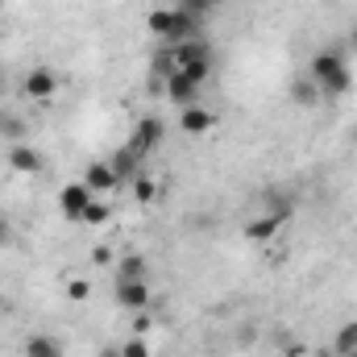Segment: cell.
<instances>
[{
	"mask_svg": "<svg viewBox=\"0 0 357 357\" xmlns=\"http://www.w3.org/2000/svg\"><path fill=\"white\" fill-rule=\"evenodd\" d=\"M307 79L324 96H345V91L354 88V71H349L345 54H337V50H320L312 59V67H307Z\"/></svg>",
	"mask_w": 357,
	"mask_h": 357,
	"instance_id": "1",
	"label": "cell"
},
{
	"mask_svg": "<svg viewBox=\"0 0 357 357\" xmlns=\"http://www.w3.org/2000/svg\"><path fill=\"white\" fill-rule=\"evenodd\" d=\"M291 220V199H274L262 216H254V220H245V241H254V245H266L278 237V229Z\"/></svg>",
	"mask_w": 357,
	"mask_h": 357,
	"instance_id": "2",
	"label": "cell"
},
{
	"mask_svg": "<svg viewBox=\"0 0 357 357\" xmlns=\"http://www.w3.org/2000/svg\"><path fill=\"white\" fill-rule=\"evenodd\" d=\"M91 199H96L91 187L84 183V178H75V183H67V187L59 191V212H63L67 220H84V212H88Z\"/></svg>",
	"mask_w": 357,
	"mask_h": 357,
	"instance_id": "3",
	"label": "cell"
},
{
	"mask_svg": "<svg viewBox=\"0 0 357 357\" xmlns=\"http://www.w3.org/2000/svg\"><path fill=\"white\" fill-rule=\"evenodd\" d=\"M162 133H167V125H162L158 116H142V121H137V129H133V137H129V150H133L137 158H146L150 150H158V146H162Z\"/></svg>",
	"mask_w": 357,
	"mask_h": 357,
	"instance_id": "4",
	"label": "cell"
},
{
	"mask_svg": "<svg viewBox=\"0 0 357 357\" xmlns=\"http://www.w3.org/2000/svg\"><path fill=\"white\" fill-rule=\"evenodd\" d=\"M178 129L187 137H208L216 129V112L204 108V104H187V108H178Z\"/></svg>",
	"mask_w": 357,
	"mask_h": 357,
	"instance_id": "5",
	"label": "cell"
},
{
	"mask_svg": "<svg viewBox=\"0 0 357 357\" xmlns=\"http://www.w3.org/2000/svg\"><path fill=\"white\" fill-rule=\"evenodd\" d=\"M8 171H13V175H42V171H46V158H42L33 146L13 142V146H8Z\"/></svg>",
	"mask_w": 357,
	"mask_h": 357,
	"instance_id": "6",
	"label": "cell"
},
{
	"mask_svg": "<svg viewBox=\"0 0 357 357\" xmlns=\"http://www.w3.org/2000/svg\"><path fill=\"white\" fill-rule=\"evenodd\" d=\"M150 282H116V303L125 307V312H150Z\"/></svg>",
	"mask_w": 357,
	"mask_h": 357,
	"instance_id": "7",
	"label": "cell"
},
{
	"mask_svg": "<svg viewBox=\"0 0 357 357\" xmlns=\"http://www.w3.org/2000/svg\"><path fill=\"white\" fill-rule=\"evenodd\" d=\"M59 91V75L50 71V67H33L29 75H25V96L29 100H50Z\"/></svg>",
	"mask_w": 357,
	"mask_h": 357,
	"instance_id": "8",
	"label": "cell"
},
{
	"mask_svg": "<svg viewBox=\"0 0 357 357\" xmlns=\"http://www.w3.org/2000/svg\"><path fill=\"white\" fill-rule=\"evenodd\" d=\"M112 278L116 282H150V262L142 254H125L116 266H112Z\"/></svg>",
	"mask_w": 357,
	"mask_h": 357,
	"instance_id": "9",
	"label": "cell"
},
{
	"mask_svg": "<svg viewBox=\"0 0 357 357\" xmlns=\"http://www.w3.org/2000/svg\"><path fill=\"white\" fill-rule=\"evenodd\" d=\"M84 183L91 187V195H108V191H116V187H121V178L112 175V167H108V162H91L88 171H84Z\"/></svg>",
	"mask_w": 357,
	"mask_h": 357,
	"instance_id": "10",
	"label": "cell"
},
{
	"mask_svg": "<svg viewBox=\"0 0 357 357\" xmlns=\"http://www.w3.org/2000/svg\"><path fill=\"white\" fill-rule=\"evenodd\" d=\"M195 84L191 79H183L178 71H167V100L171 104H178V108H187V104H195Z\"/></svg>",
	"mask_w": 357,
	"mask_h": 357,
	"instance_id": "11",
	"label": "cell"
},
{
	"mask_svg": "<svg viewBox=\"0 0 357 357\" xmlns=\"http://www.w3.org/2000/svg\"><path fill=\"white\" fill-rule=\"evenodd\" d=\"M25 357H63V345L46 333H29L25 337Z\"/></svg>",
	"mask_w": 357,
	"mask_h": 357,
	"instance_id": "12",
	"label": "cell"
},
{
	"mask_svg": "<svg viewBox=\"0 0 357 357\" xmlns=\"http://www.w3.org/2000/svg\"><path fill=\"white\" fill-rule=\"evenodd\" d=\"M137 162H142V158H137V154H133L129 146H125V150H116V154L108 158V167H112V175L121 178V183H125V178H137V175H142V171H137Z\"/></svg>",
	"mask_w": 357,
	"mask_h": 357,
	"instance_id": "13",
	"label": "cell"
},
{
	"mask_svg": "<svg viewBox=\"0 0 357 357\" xmlns=\"http://www.w3.org/2000/svg\"><path fill=\"white\" fill-rule=\"evenodd\" d=\"M320 96H324V91L316 88V84H312L307 75H299V79L291 84V100H295V104H303V108H312V104H316Z\"/></svg>",
	"mask_w": 357,
	"mask_h": 357,
	"instance_id": "14",
	"label": "cell"
},
{
	"mask_svg": "<svg viewBox=\"0 0 357 357\" xmlns=\"http://www.w3.org/2000/svg\"><path fill=\"white\" fill-rule=\"evenodd\" d=\"M354 349H357V324L349 320V324L337 328V337H333V354L345 357V354H354Z\"/></svg>",
	"mask_w": 357,
	"mask_h": 357,
	"instance_id": "15",
	"label": "cell"
},
{
	"mask_svg": "<svg viewBox=\"0 0 357 357\" xmlns=\"http://www.w3.org/2000/svg\"><path fill=\"white\" fill-rule=\"evenodd\" d=\"M171 13H175V8H150V13H146V29H150L158 42H162L167 29H171Z\"/></svg>",
	"mask_w": 357,
	"mask_h": 357,
	"instance_id": "16",
	"label": "cell"
},
{
	"mask_svg": "<svg viewBox=\"0 0 357 357\" xmlns=\"http://www.w3.org/2000/svg\"><path fill=\"white\" fill-rule=\"evenodd\" d=\"M108 220H112V208H108V204L96 195V199L88 204V212H84V220H79V225H91V229H100V225H108Z\"/></svg>",
	"mask_w": 357,
	"mask_h": 357,
	"instance_id": "17",
	"label": "cell"
},
{
	"mask_svg": "<svg viewBox=\"0 0 357 357\" xmlns=\"http://www.w3.org/2000/svg\"><path fill=\"white\" fill-rule=\"evenodd\" d=\"M133 199H137V204H154V199H158V183L150 175H137L133 178Z\"/></svg>",
	"mask_w": 357,
	"mask_h": 357,
	"instance_id": "18",
	"label": "cell"
},
{
	"mask_svg": "<svg viewBox=\"0 0 357 357\" xmlns=\"http://www.w3.org/2000/svg\"><path fill=\"white\" fill-rule=\"evenodd\" d=\"M175 8L178 13H187V17H195V21H204V17L216 8V0H178Z\"/></svg>",
	"mask_w": 357,
	"mask_h": 357,
	"instance_id": "19",
	"label": "cell"
},
{
	"mask_svg": "<svg viewBox=\"0 0 357 357\" xmlns=\"http://www.w3.org/2000/svg\"><path fill=\"white\" fill-rule=\"evenodd\" d=\"M121 357H150V341L133 333V337H129V341L121 345Z\"/></svg>",
	"mask_w": 357,
	"mask_h": 357,
	"instance_id": "20",
	"label": "cell"
},
{
	"mask_svg": "<svg viewBox=\"0 0 357 357\" xmlns=\"http://www.w3.org/2000/svg\"><path fill=\"white\" fill-rule=\"evenodd\" d=\"M88 295H91V282H88V278H71V282H67V299H75V303H84Z\"/></svg>",
	"mask_w": 357,
	"mask_h": 357,
	"instance_id": "21",
	"label": "cell"
},
{
	"mask_svg": "<svg viewBox=\"0 0 357 357\" xmlns=\"http://www.w3.org/2000/svg\"><path fill=\"white\" fill-rule=\"evenodd\" d=\"M0 133H4V137H13V142H21V137H25V125L8 116V121H0Z\"/></svg>",
	"mask_w": 357,
	"mask_h": 357,
	"instance_id": "22",
	"label": "cell"
},
{
	"mask_svg": "<svg viewBox=\"0 0 357 357\" xmlns=\"http://www.w3.org/2000/svg\"><path fill=\"white\" fill-rule=\"evenodd\" d=\"M133 333H137V337H150V312H137V316H133Z\"/></svg>",
	"mask_w": 357,
	"mask_h": 357,
	"instance_id": "23",
	"label": "cell"
},
{
	"mask_svg": "<svg viewBox=\"0 0 357 357\" xmlns=\"http://www.w3.org/2000/svg\"><path fill=\"white\" fill-rule=\"evenodd\" d=\"M91 258H96V262H100V266H108V262H112V250H108V245H100V250H96V254H91Z\"/></svg>",
	"mask_w": 357,
	"mask_h": 357,
	"instance_id": "24",
	"label": "cell"
},
{
	"mask_svg": "<svg viewBox=\"0 0 357 357\" xmlns=\"http://www.w3.org/2000/svg\"><path fill=\"white\" fill-rule=\"evenodd\" d=\"M8 241H13V225H8V220H0V250H4Z\"/></svg>",
	"mask_w": 357,
	"mask_h": 357,
	"instance_id": "25",
	"label": "cell"
},
{
	"mask_svg": "<svg viewBox=\"0 0 357 357\" xmlns=\"http://www.w3.org/2000/svg\"><path fill=\"white\" fill-rule=\"evenodd\" d=\"M100 357H121V345H116V349H112V345H104V349H100Z\"/></svg>",
	"mask_w": 357,
	"mask_h": 357,
	"instance_id": "26",
	"label": "cell"
},
{
	"mask_svg": "<svg viewBox=\"0 0 357 357\" xmlns=\"http://www.w3.org/2000/svg\"><path fill=\"white\" fill-rule=\"evenodd\" d=\"M312 357H337V354H312Z\"/></svg>",
	"mask_w": 357,
	"mask_h": 357,
	"instance_id": "27",
	"label": "cell"
},
{
	"mask_svg": "<svg viewBox=\"0 0 357 357\" xmlns=\"http://www.w3.org/2000/svg\"><path fill=\"white\" fill-rule=\"evenodd\" d=\"M354 146H357V129H354Z\"/></svg>",
	"mask_w": 357,
	"mask_h": 357,
	"instance_id": "28",
	"label": "cell"
},
{
	"mask_svg": "<svg viewBox=\"0 0 357 357\" xmlns=\"http://www.w3.org/2000/svg\"><path fill=\"white\" fill-rule=\"evenodd\" d=\"M345 357H357V349H354V354H345Z\"/></svg>",
	"mask_w": 357,
	"mask_h": 357,
	"instance_id": "29",
	"label": "cell"
},
{
	"mask_svg": "<svg viewBox=\"0 0 357 357\" xmlns=\"http://www.w3.org/2000/svg\"><path fill=\"white\" fill-rule=\"evenodd\" d=\"M0 84H4V71H0Z\"/></svg>",
	"mask_w": 357,
	"mask_h": 357,
	"instance_id": "30",
	"label": "cell"
},
{
	"mask_svg": "<svg viewBox=\"0 0 357 357\" xmlns=\"http://www.w3.org/2000/svg\"><path fill=\"white\" fill-rule=\"evenodd\" d=\"M0 307H4V299H0Z\"/></svg>",
	"mask_w": 357,
	"mask_h": 357,
	"instance_id": "31",
	"label": "cell"
}]
</instances>
